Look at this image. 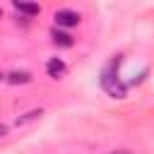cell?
I'll return each instance as SVG.
<instances>
[{
  "instance_id": "cell-6",
  "label": "cell",
  "mask_w": 154,
  "mask_h": 154,
  "mask_svg": "<svg viewBox=\"0 0 154 154\" xmlns=\"http://www.w3.org/2000/svg\"><path fill=\"white\" fill-rule=\"evenodd\" d=\"M5 79H7L10 84H29V82H31V75H29V72H24V70H22V72H17V70H14V72H10Z\"/></svg>"
},
{
  "instance_id": "cell-4",
  "label": "cell",
  "mask_w": 154,
  "mask_h": 154,
  "mask_svg": "<svg viewBox=\"0 0 154 154\" xmlns=\"http://www.w3.org/2000/svg\"><path fill=\"white\" fill-rule=\"evenodd\" d=\"M46 72H48V77H53V79H60V77L67 72V65H65L60 58H51V60L46 63Z\"/></svg>"
},
{
  "instance_id": "cell-7",
  "label": "cell",
  "mask_w": 154,
  "mask_h": 154,
  "mask_svg": "<svg viewBox=\"0 0 154 154\" xmlns=\"http://www.w3.org/2000/svg\"><path fill=\"white\" fill-rule=\"evenodd\" d=\"M41 116H43V111H41V108H36V111H29V113L19 116V118L14 120V125H26V123H31V120H36V118H41Z\"/></svg>"
},
{
  "instance_id": "cell-5",
  "label": "cell",
  "mask_w": 154,
  "mask_h": 154,
  "mask_svg": "<svg viewBox=\"0 0 154 154\" xmlns=\"http://www.w3.org/2000/svg\"><path fill=\"white\" fill-rule=\"evenodd\" d=\"M51 36H53V43L55 46H60V48H70L75 41H72V36L70 34H65V31H60V29H53L51 31Z\"/></svg>"
},
{
  "instance_id": "cell-1",
  "label": "cell",
  "mask_w": 154,
  "mask_h": 154,
  "mask_svg": "<svg viewBox=\"0 0 154 154\" xmlns=\"http://www.w3.org/2000/svg\"><path fill=\"white\" fill-rule=\"evenodd\" d=\"M118 63H120V55H113V60L103 67V72H101V89L108 96H113V99H125L128 84H123L120 77H118Z\"/></svg>"
},
{
  "instance_id": "cell-2",
  "label": "cell",
  "mask_w": 154,
  "mask_h": 154,
  "mask_svg": "<svg viewBox=\"0 0 154 154\" xmlns=\"http://www.w3.org/2000/svg\"><path fill=\"white\" fill-rule=\"evenodd\" d=\"M53 19H55L58 26H77L82 17H79V12H75V10H58Z\"/></svg>"
},
{
  "instance_id": "cell-10",
  "label": "cell",
  "mask_w": 154,
  "mask_h": 154,
  "mask_svg": "<svg viewBox=\"0 0 154 154\" xmlns=\"http://www.w3.org/2000/svg\"><path fill=\"white\" fill-rule=\"evenodd\" d=\"M0 17H2V10H0Z\"/></svg>"
},
{
  "instance_id": "cell-9",
  "label": "cell",
  "mask_w": 154,
  "mask_h": 154,
  "mask_svg": "<svg viewBox=\"0 0 154 154\" xmlns=\"http://www.w3.org/2000/svg\"><path fill=\"white\" fill-rule=\"evenodd\" d=\"M2 135H5V125H0V137H2Z\"/></svg>"
},
{
  "instance_id": "cell-8",
  "label": "cell",
  "mask_w": 154,
  "mask_h": 154,
  "mask_svg": "<svg viewBox=\"0 0 154 154\" xmlns=\"http://www.w3.org/2000/svg\"><path fill=\"white\" fill-rule=\"evenodd\" d=\"M108 154H130L128 149H116V152H108Z\"/></svg>"
},
{
  "instance_id": "cell-3",
  "label": "cell",
  "mask_w": 154,
  "mask_h": 154,
  "mask_svg": "<svg viewBox=\"0 0 154 154\" xmlns=\"http://www.w3.org/2000/svg\"><path fill=\"white\" fill-rule=\"evenodd\" d=\"M12 7H14L17 12L26 14V17H34V14H38V12H41L38 2H34V0H12Z\"/></svg>"
}]
</instances>
